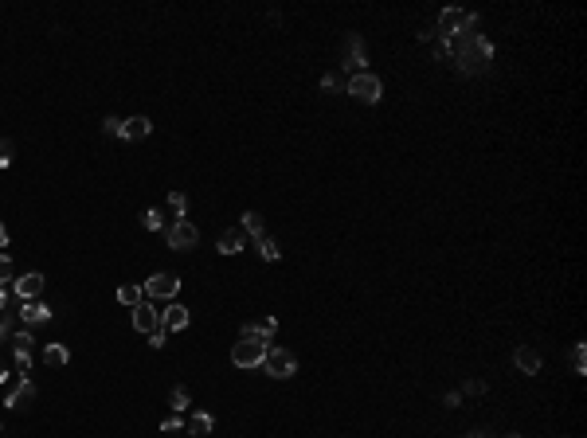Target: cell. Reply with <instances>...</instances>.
<instances>
[{"mask_svg":"<svg viewBox=\"0 0 587 438\" xmlns=\"http://www.w3.org/2000/svg\"><path fill=\"white\" fill-rule=\"evenodd\" d=\"M43 282H47V278H43L40 270H31V274H24V278H16V282H12V289H16V294H20L24 301H36V298L43 294Z\"/></svg>","mask_w":587,"mask_h":438,"instance_id":"7c38bea8","label":"cell"},{"mask_svg":"<svg viewBox=\"0 0 587 438\" xmlns=\"http://www.w3.org/2000/svg\"><path fill=\"white\" fill-rule=\"evenodd\" d=\"M466 395H486V384L482 379H466Z\"/></svg>","mask_w":587,"mask_h":438,"instance_id":"836d02e7","label":"cell"},{"mask_svg":"<svg viewBox=\"0 0 587 438\" xmlns=\"http://www.w3.org/2000/svg\"><path fill=\"white\" fill-rule=\"evenodd\" d=\"M466 438H489V435H486V430H470Z\"/></svg>","mask_w":587,"mask_h":438,"instance_id":"74e56055","label":"cell"},{"mask_svg":"<svg viewBox=\"0 0 587 438\" xmlns=\"http://www.w3.org/2000/svg\"><path fill=\"white\" fill-rule=\"evenodd\" d=\"M211 427H216V423H211L208 411H192V415H188V430H192V435H208Z\"/></svg>","mask_w":587,"mask_h":438,"instance_id":"7402d4cb","label":"cell"},{"mask_svg":"<svg viewBox=\"0 0 587 438\" xmlns=\"http://www.w3.org/2000/svg\"><path fill=\"white\" fill-rule=\"evenodd\" d=\"M149 133H153V121L138 114V118H126V121H121V133H118V137H121V141H145Z\"/></svg>","mask_w":587,"mask_h":438,"instance_id":"5bb4252c","label":"cell"},{"mask_svg":"<svg viewBox=\"0 0 587 438\" xmlns=\"http://www.w3.org/2000/svg\"><path fill=\"white\" fill-rule=\"evenodd\" d=\"M169 211H172V219H188V196L184 192H169Z\"/></svg>","mask_w":587,"mask_h":438,"instance_id":"cb8c5ba5","label":"cell"},{"mask_svg":"<svg viewBox=\"0 0 587 438\" xmlns=\"http://www.w3.org/2000/svg\"><path fill=\"white\" fill-rule=\"evenodd\" d=\"M180 427H184V418L180 415H169L165 423H161V430H180Z\"/></svg>","mask_w":587,"mask_h":438,"instance_id":"e575fe53","label":"cell"},{"mask_svg":"<svg viewBox=\"0 0 587 438\" xmlns=\"http://www.w3.org/2000/svg\"><path fill=\"white\" fill-rule=\"evenodd\" d=\"M102 133H106V137H118V133H121V118H106V121H102Z\"/></svg>","mask_w":587,"mask_h":438,"instance_id":"4dcf8cb0","label":"cell"},{"mask_svg":"<svg viewBox=\"0 0 587 438\" xmlns=\"http://www.w3.org/2000/svg\"><path fill=\"white\" fill-rule=\"evenodd\" d=\"M478 28V12H466V8H443L438 12V40L443 43H450V40H458L462 31H474Z\"/></svg>","mask_w":587,"mask_h":438,"instance_id":"7a4b0ae2","label":"cell"},{"mask_svg":"<svg viewBox=\"0 0 587 438\" xmlns=\"http://www.w3.org/2000/svg\"><path fill=\"white\" fill-rule=\"evenodd\" d=\"M133 328L138 333H157L161 328V309H157V301H141V305H133Z\"/></svg>","mask_w":587,"mask_h":438,"instance_id":"9c48e42d","label":"cell"},{"mask_svg":"<svg viewBox=\"0 0 587 438\" xmlns=\"http://www.w3.org/2000/svg\"><path fill=\"white\" fill-rule=\"evenodd\" d=\"M20 317L28 321V325H47V321H51V305H47V301H40V298H36V301H24Z\"/></svg>","mask_w":587,"mask_h":438,"instance_id":"ac0fdd59","label":"cell"},{"mask_svg":"<svg viewBox=\"0 0 587 438\" xmlns=\"http://www.w3.org/2000/svg\"><path fill=\"white\" fill-rule=\"evenodd\" d=\"M572 368H576L579 376L587 372V345L584 340H576V349H572Z\"/></svg>","mask_w":587,"mask_h":438,"instance_id":"4316f807","label":"cell"},{"mask_svg":"<svg viewBox=\"0 0 587 438\" xmlns=\"http://www.w3.org/2000/svg\"><path fill=\"white\" fill-rule=\"evenodd\" d=\"M180 294V278L172 270H157L149 282H145V298L149 301H172Z\"/></svg>","mask_w":587,"mask_h":438,"instance_id":"52a82bcc","label":"cell"},{"mask_svg":"<svg viewBox=\"0 0 587 438\" xmlns=\"http://www.w3.org/2000/svg\"><path fill=\"white\" fill-rule=\"evenodd\" d=\"M141 227H145V231H165L169 223H165V216H161L157 208H145V211H141Z\"/></svg>","mask_w":587,"mask_h":438,"instance_id":"d4e9b609","label":"cell"},{"mask_svg":"<svg viewBox=\"0 0 587 438\" xmlns=\"http://www.w3.org/2000/svg\"><path fill=\"white\" fill-rule=\"evenodd\" d=\"M169 407H172V415H184V411L192 407L188 388H172V391H169Z\"/></svg>","mask_w":587,"mask_h":438,"instance_id":"603a6c76","label":"cell"},{"mask_svg":"<svg viewBox=\"0 0 587 438\" xmlns=\"http://www.w3.org/2000/svg\"><path fill=\"white\" fill-rule=\"evenodd\" d=\"M118 301L121 305H141V301H145V286H138V282H121L118 286Z\"/></svg>","mask_w":587,"mask_h":438,"instance_id":"ffe728a7","label":"cell"},{"mask_svg":"<svg viewBox=\"0 0 587 438\" xmlns=\"http://www.w3.org/2000/svg\"><path fill=\"white\" fill-rule=\"evenodd\" d=\"M43 364H51V368H67V364H70V349L63 345V340L43 345Z\"/></svg>","mask_w":587,"mask_h":438,"instance_id":"d6986e66","label":"cell"},{"mask_svg":"<svg viewBox=\"0 0 587 438\" xmlns=\"http://www.w3.org/2000/svg\"><path fill=\"white\" fill-rule=\"evenodd\" d=\"M278 333V321L274 317H259V321H247V325L239 328V337H259V340H267L270 345V337Z\"/></svg>","mask_w":587,"mask_h":438,"instance_id":"9a60e30c","label":"cell"},{"mask_svg":"<svg viewBox=\"0 0 587 438\" xmlns=\"http://www.w3.org/2000/svg\"><path fill=\"white\" fill-rule=\"evenodd\" d=\"M259 368L267 372V376H274V379H290L294 372H298V356H294L290 349H282V345H270Z\"/></svg>","mask_w":587,"mask_h":438,"instance_id":"3957f363","label":"cell"},{"mask_svg":"<svg viewBox=\"0 0 587 438\" xmlns=\"http://www.w3.org/2000/svg\"><path fill=\"white\" fill-rule=\"evenodd\" d=\"M243 247H247V235H243L239 227L223 231V235H219V239H216V250H219V255H239Z\"/></svg>","mask_w":587,"mask_h":438,"instance_id":"e0dca14e","label":"cell"},{"mask_svg":"<svg viewBox=\"0 0 587 438\" xmlns=\"http://www.w3.org/2000/svg\"><path fill=\"white\" fill-rule=\"evenodd\" d=\"M192 313L180 301H169V305L161 309V328H169V333H177V328H188Z\"/></svg>","mask_w":587,"mask_h":438,"instance_id":"8fae6325","label":"cell"},{"mask_svg":"<svg viewBox=\"0 0 587 438\" xmlns=\"http://www.w3.org/2000/svg\"><path fill=\"white\" fill-rule=\"evenodd\" d=\"M345 75H341V70H329L325 79H321V90H329V94H333V90H345Z\"/></svg>","mask_w":587,"mask_h":438,"instance_id":"f1b7e54d","label":"cell"},{"mask_svg":"<svg viewBox=\"0 0 587 438\" xmlns=\"http://www.w3.org/2000/svg\"><path fill=\"white\" fill-rule=\"evenodd\" d=\"M0 340H12V313H0Z\"/></svg>","mask_w":587,"mask_h":438,"instance_id":"1f68e13d","label":"cell"},{"mask_svg":"<svg viewBox=\"0 0 587 438\" xmlns=\"http://www.w3.org/2000/svg\"><path fill=\"white\" fill-rule=\"evenodd\" d=\"M0 384H8V372H4V368H0Z\"/></svg>","mask_w":587,"mask_h":438,"instance_id":"f35d334b","label":"cell"},{"mask_svg":"<svg viewBox=\"0 0 587 438\" xmlns=\"http://www.w3.org/2000/svg\"><path fill=\"white\" fill-rule=\"evenodd\" d=\"M513 364H517L525 376H537V372H540V352L533 349V345H521V349L513 352Z\"/></svg>","mask_w":587,"mask_h":438,"instance_id":"2e32d148","label":"cell"},{"mask_svg":"<svg viewBox=\"0 0 587 438\" xmlns=\"http://www.w3.org/2000/svg\"><path fill=\"white\" fill-rule=\"evenodd\" d=\"M239 231H243V235H251V239L267 235V227H262V216H259V211H243V216H239Z\"/></svg>","mask_w":587,"mask_h":438,"instance_id":"44dd1931","label":"cell"},{"mask_svg":"<svg viewBox=\"0 0 587 438\" xmlns=\"http://www.w3.org/2000/svg\"><path fill=\"white\" fill-rule=\"evenodd\" d=\"M267 340H259V337H239V345L231 349V364L235 368H259L262 364V356H267Z\"/></svg>","mask_w":587,"mask_h":438,"instance_id":"5b68a950","label":"cell"},{"mask_svg":"<svg viewBox=\"0 0 587 438\" xmlns=\"http://www.w3.org/2000/svg\"><path fill=\"white\" fill-rule=\"evenodd\" d=\"M12 160H16V141L0 137V169H8Z\"/></svg>","mask_w":587,"mask_h":438,"instance_id":"83f0119b","label":"cell"},{"mask_svg":"<svg viewBox=\"0 0 587 438\" xmlns=\"http://www.w3.org/2000/svg\"><path fill=\"white\" fill-rule=\"evenodd\" d=\"M364 63H369V47H364V36L360 31H348L345 36V63H341V75H364Z\"/></svg>","mask_w":587,"mask_h":438,"instance_id":"277c9868","label":"cell"},{"mask_svg":"<svg viewBox=\"0 0 587 438\" xmlns=\"http://www.w3.org/2000/svg\"><path fill=\"white\" fill-rule=\"evenodd\" d=\"M450 63L458 75H486L493 63V43L482 31H462L458 40H450Z\"/></svg>","mask_w":587,"mask_h":438,"instance_id":"6da1fadb","label":"cell"},{"mask_svg":"<svg viewBox=\"0 0 587 438\" xmlns=\"http://www.w3.org/2000/svg\"><path fill=\"white\" fill-rule=\"evenodd\" d=\"M8 247V227H4V223H0V250Z\"/></svg>","mask_w":587,"mask_h":438,"instance_id":"d590c367","label":"cell"},{"mask_svg":"<svg viewBox=\"0 0 587 438\" xmlns=\"http://www.w3.org/2000/svg\"><path fill=\"white\" fill-rule=\"evenodd\" d=\"M4 282H16V266H12L8 255H0V286H4Z\"/></svg>","mask_w":587,"mask_h":438,"instance_id":"f546056e","label":"cell"},{"mask_svg":"<svg viewBox=\"0 0 587 438\" xmlns=\"http://www.w3.org/2000/svg\"><path fill=\"white\" fill-rule=\"evenodd\" d=\"M165 239H169L172 250H192L200 243V231L192 219H172L169 227H165Z\"/></svg>","mask_w":587,"mask_h":438,"instance_id":"ba28073f","label":"cell"},{"mask_svg":"<svg viewBox=\"0 0 587 438\" xmlns=\"http://www.w3.org/2000/svg\"><path fill=\"white\" fill-rule=\"evenodd\" d=\"M31 333L28 328H20V333H12V356H16V364H20V372L28 376V368H31Z\"/></svg>","mask_w":587,"mask_h":438,"instance_id":"30bf717a","label":"cell"},{"mask_svg":"<svg viewBox=\"0 0 587 438\" xmlns=\"http://www.w3.org/2000/svg\"><path fill=\"white\" fill-rule=\"evenodd\" d=\"M255 243H259V255H262V259H267V262H278V259H282L278 243L270 239V235H259V239H255Z\"/></svg>","mask_w":587,"mask_h":438,"instance_id":"484cf974","label":"cell"},{"mask_svg":"<svg viewBox=\"0 0 587 438\" xmlns=\"http://www.w3.org/2000/svg\"><path fill=\"white\" fill-rule=\"evenodd\" d=\"M4 305H8V289L0 286V313H4Z\"/></svg>","mask_w":587,"mask_h":438,"instance_id":"8d00e7d4","label":"cell"},{"mask_svg":"<svg viewBox=\"0 0 587 438\" xmlns=\"http://www.w3.org/2000/svg\"><path fill=\"white\" fill-rule=\"evenodd\" d=\"M509 438H521V435H509Z\"/></svg>","mask_w":587,"mask_h":438,"instance_id":"ab89813d","label":"cell"},{"mask_svg":"<svg viewBox=\"0 0 587 438\" xmlns=\"http://www.w3.org/2000/svg\"><path fill=\"white\" fill-rule=\"evenodd\" d=\"M165 340H169V328H157V333H149V345H153V349H165Z\"/></svg>","mask_w":587,"mask_h":438,"instance_id":"d6a6232c","label":"cell"},{"mask_svg":"<svg viewBox=\"0 0 587 438\" xmlns=\"http://www.w3.org/2000/svg\"><path fill=\"white\" fill-rule=\"evenodd\" d=\"M31 399H36V384H31V376L28 379H20V384H16V388L8 391V399H4V407H12V411H24L31 403Z\"/></svg>","mask_w":587,"mask_h":438,"instance_id":"4fadbf2b","label":"cell"},{"mask_svg":"<svg viewBox=\"0 0 587 438\" xmlns=\"http://www.w3.org/2000/svg\"><path fill=\"white\" fill-rule=\"evenodd\" d=\"M345 94H352L357 102H369V106H376L380 98H384V82L376 79V75H352V79L345 82Z\"/></svg>","mask_w":587,"mask_h":438,"instance_id":"8992f818","label":"cell"}]
</instances>
